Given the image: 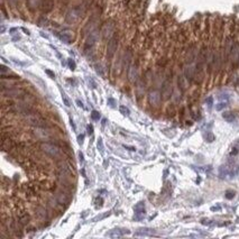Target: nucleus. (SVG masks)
<instances>
[{
	"mask_svg": "<svg viewBox=\"0 0 239 239\" xmlns=\"http://www.w3.org/2000/svg\"><path fill=\"white\" fill-rule=\"evenodd\" d=\"M38 148L43 154L47 155L49 157L54 158V160H61L62 155L64 154L63 151L61 149L59 145L56 144L54 141H40L38 144Z\"/></svg>",
	"mask_w": 239,
	"mask_h": 239,
	"instance_id": "nucleus-1",
	"label": "nucleus"
},
{
	"mask_svg": "<svg viewBox=\"0 0 239 239\" xmlns=\"http://www.w3.org/2000/svg\"><path fill=\"white\" fill-rule=\"evenodd\" d=\"M87 11H88V9H87V7L84 6L83 2L75 5V6H73L72 8H70L67 10V13H65V17H64V20L69 25L75 24L83 17V15H85Z\"/></svg>",
	"mask_w": 239,
	"mask_h": 239,
	"instance_id": "nucleus-2",
	"label": "nucleus"
},
{
	"mask_svg": "<svg viewBox=\"0 0 239 239\" xmlns=\"http://www.w3.org/2000/svg\"><path fill=\"white\" fill-rule=\"evenodd\" d=\"M116 28H117V21L115 19H107L105 23L101 25V37L105 40H110L114 34L116 33Z\"/></svg>",
	"mask_w": 239,
	"mask_h": 239,
	"instance_id": "nucleus-3",
	"label": "nucleus"
},
{
	"mask_svg": "<svg viewBox=\"0 0 239 239\" xmlns=\"http://www.w3.org/2000/svg\"><path fill=\"white\" fill-rule=\"evenodd\" d=\"M100 17H101V15H98V13H92L91 17H90V19L88 20V23H87L84 26L82 27L81 33H80V36H81V37L88 36V35L91 33L92 30L95 29V28H97V26H98L99 21H100Z\"/></svg>",
	"mask_w": 239,
	"mask_h": 239,
	"instance_id": "nucleus-4",
	"label": "nucleus"
},
{
	"mask_svg": "<svg viewBox=\"0 0 239 239\" xmlns=\"http://www.w3.org/2000/svg\"><path fill=\"white\" fill-rule=\"evenodd\" d=\"M119 40H120V36H119L118 32H116L114 34V36L110 40H108V45H107V60L108 61H111L112 57L117 53V49H118L119 46Z\"/></svg>",
	"mask_w": 239,
	"mask_h": 239,
	"instance_id": "nucleus-5",
	"label": "nucleus"
},
{
	"mask_svg": "<svg viewBox=\"0 0 239 239\" xmlns=\"http://www.w3.org/2000/svg\"><path fill=\"white\" fill-rule=\"evenodd\" d=\"M229 64L231 71L239 69V40H235L233 43L229 56Z\"/></svg>",
	"mask_w": 239,
	"mask_h": 239,
	"instance_id": "nucleus-6",
	"label": "nucleus"
},
{
	"mask_svg": "<svg viewBox=\"0 0 239 239\" xmlns=\"http://www.w3.org/2000/svg\"><path fill=\"white\" fill-rule=\"evenodd\" d=\"M147 99H148V103L153 107V108H158L162 103V93H160V90L157 89H151L149 92H148L147 94Z\"/></svg>",
	"mask_w": 239,
	"mask_h": 239,
	"instance_id": "nucleus-7",
	"label": "nucleus"
},
{
	"mask_svg": "<svg viewBox=\"0 0 239 239\" xmlns=\"http://www.w3.org/2000/svg\"><path fill=\"white\" fill-rule=\"evenodd\" d=\"M174 92L173 89V84H172V80L171 79H166L163 81L162 83V87H160V93H162V98H163L164 101H167L172 98Z\"/></svg>",
	"mask_w": 239,
	"mask_h": 239,
	"instance_id": "nucleus-8",
	"label": "nucleus"
},
{
	"mask_svg": "<svg viewBox=\"0 0 239 239\" xmlns=\"http://www.w3.org/2000/svg\"><path fill=\"white\" fill-rule=\"evenodd\" d=\"M133 60H134V49H133L131 46H128L127 48L125 49L124 56L121 59V64H122V66H124V69L126 71L133 64Z\"/></svg>",
	"mask_w": 239,
	"mask_h": 239,
	"instance_id": "nucleus-9",
	"label": "nucleus"
},
{
	"mask_svg": "<svg viewBox=\"0 0 239 239\" xmlns=\"http://www.w3.org/2000/svg\"><path fill=\"white\" fill-rule=\"evenodd\" d=\"M35 216L37 217V219L44 222V221H49V210L47 209V206H43L40 204H37L35 206Z\"/></svg>",
	"mask_w": 239,
	"mask_h": 239,
	"instance_id": "nucleus-10",
	"label": "nucleus"
},
{
	"mask_svg": "<svg viewBox=\"0 0 239 239\" xmlns=\"http://www.w3.org/2000/svg\"><path fill=\"white\" fill-rule=\"evenodd\" d=\"M146 85H147V82L145 81L143 78H139V80L136 82V98H137L138 101H141V99L144 97Z\"/></svg>",
	"mask_w": 239,
	"mask_h": 239,
	"instance_id": "nucleus-11",
	"label": "nucleus"
},
{
	"mask_svg": "<svg viewBox=\"0 0 239 239\" xmlns=\"http://www.w3.org/2000/svg\"><path fill=\"white\" fill-rule=\"evenodd\" d=\"M16 219L18 220V221H19L24 227H25V226H28V225L30 223L32 217H30V214H29L28 211H26L25 209H23V210H20V211L17 212Z\"/></svg>",
	"mask_w": 239,
	"mask_h": 239,
	"instance_id": "nucleus-12",
	"label": "nucleus"
},
{
	"mask_svg": "<svg viewBox=\"0 0 239 239\" xmlns=\"http://www.w3.org/2000/svg\"><path fill=\"white\" fill-rule=\"evenodd\" d=\"M55 6V0H40V9L42 13H52Z\"/></svg>",
	"mask_w": 239,
	"mask_h": 239,
	"instance_id": "nucleus-13",
	"label": "nucleus"
},
{
	"mask_svg": "<svg viewBox=\"0 0 239 239\" xmlns=\"http://www.w3.org/2000/svg\"><path fill=\"white\" fill-rule=\"evenodd\" d=\"M17 143L13 141V138L11 137H2V151L3 152H11L15 149Z\"/></svg>",
	"mask_w": 239,
	"mask_h": 239,
	"instance_id": "nucleus-14",
	"label": "nucleus"
},
{
	"mask_svg": "<svg viewBox=\"0 0 239 239\" xmlns=\"http://www.w3.org/2000/svg\"><path fill=\"white\" fill-rule=\"evenodd\" d=\"M189 84H190V83H189V81L187 80V78L184 76V74L183 75H182V74H179V76H177V89H179L182 93H184V92L187 91Z\"/></svg>",
	"mask_w": 239,
	"mask_h": 239,
	"instance_id": "nucleus-15",
	"label": "nucleus"
},
{
	"mask_svg": "<svg viewBox=\"0 0 239 239\" xmlns=\"http://www.w3.org/2000/svg\"><path fill=\"white\" fill-rule=\"evenodd\" d=\"M130 231L128 229H120V228H116V229L110 230L109 233H107V236L109 237H121L124 235H129Z\"/></svg>",
	"mask_w": 239,
	"mask_h": 239,
	"instance_id": "nucleus-16",
	"label": "nucleus"
},
{
	"mask_svg": "<svg viewBox=\"0 0 239 239\" xmlns=\"http://www.w3.org/2000/svg\"><path fill=\"white\" fill-rule=\"evenodd\" d=\"M134 210H135V214H136V219L139 220L145 216V204L143 202L137 203L135 206Z\"/></svg>",
	"mask_w": 239,
	"mask_h": 239,
	"instance_id": "nucleus-17",
	"label": "nucleus"
},
{
	"mask_svg": "<svg viewBox=\"0 0 239 239\" xmlns=\"http://www.w3.org/2000/svg\"><path fill=\"white\" fill-rule=\"evenodd\" d=\"M26 6L30 13H35L40 6V0H26Z\"/></svg>",
	"mask_w": 239,
	"mask_h": 239,
	"instance_id": "nucleus-18",
	"label": "nucleus"
},
{
	"mask_svg": "<svg viewBox=\"0 0 239 239\" xmlns=\"http://www.w3.org/2000/svg\"><path fill=\"white\" fill-rule=\"evenodd\" d=\"M56 36L59 37L60 40H62V42L66 43V44H71L73 42V36L71 34H67V33H56Z\"/></svg>",
	"mask_w": 239,
	"mask_h": 239,
	"instance_id": "nucleus-19",
	"label": "nucleus"
},
{
	"mask_svg": "<svg viewBox=\"0 0 239 239\" xmlns=\"http://www.w3.org/2000/svg\"><path fill=\"white\" fill-rule=\"evenodd\" d=\"M176 115V111H175V108H174L173 105H170L166 109V116L167 118H174Z\"/></svg>",
	"mask_w": 239,
	"mask_h": 239,
	"instance_id": "nucleus-20",
	"label": "nucleus"
},
{
	"mask_svg": "<svg viewBox=\"0 0 239 239\" xmlns=\"http://www.w3.org/2000/svg\"><path fill=\"white\" fill-rule=\"evenodd\" d=\"M153 233V230L152 229H148V228H141L139 229V231L135 233L136 236H148V235H152Z\"/></svg>",
	"mask_w": 239,
	"mask_h": 239,
	"instance_id": "nucleus-21",
	"label": "nucleus"
},
{
	"mask_svg": "<svg viewBox=\"0 0 239 239\" xmlns=\"http://www.w3.org/2000/svg\"><path fill=\"white\" fill-rule=\"evenodd\" d=\"M222 118L225 119V120L228 121V122H231V121L235 120V115L230 111H225L222 114Z\"/></svg>",
	"mask_w": 239,
	"mask_h": 239,
	"instance_id": "nucleus-22",
	"label": "nucleus"
},
{
	"mask_svg": "<svg viewBox=\"0 0 239 239\" xmlns=\"http://www.w3.org/2000/svg\"><path fill=\"white\" fill-rule=\"evenodd\" d=\"M48 24H49V20L48 19H47V18H46V17H40V18H38V19H37V25H38V26H47V25H48Z\"/></svg>",
	"mask_w": 239,
	"mask_h": 239,
	"instance_id": "nucleus-23",
	"label": "nucleus"
},
{
	"mask_svg": "<svg viewBox=\"0 0 239 239\" xmlns=\"http://www.w3.org/2000/svg\"><path fill=\"white\" fill-rule=\"evenodd\" d=\"M239 154V141H237L236 144L233 145L231 151H230V156H237Z\"/></svg>",
	"mask_w": 239,
	"mask_h": 239,
	"instance_id": "nucleus-24",
	"label": "nucleus"
},
{
	"mask_svg": "<svg viewBox=\"0 0 239 239\" xmlns=\"http://www.w3.org/2000/svg\"><path fill=\"white\" fill-rule=\"evenodd\" d=\"M1 79L5 80H19V76L16 75V74H8V75H6L5 73H1Z\"/></svg>",
	"mask_w": 239,
	"mask_h": 239,
	"instance_id": "nucleus-25",
	"label": "nucleus"
},
{
	"mask_svg": "<svg viewBox=\"0 0 239 239\" xmlns=\"http://www.w3.org/2000/svg\"><path fill=\"white\" fill-rule=\"evenodd\" d=\"M119 111H120V114H122L124 116H129V109L127 108V107H125V106H120L119 107Z\"/></svg>",
	"mask_w": 239,
	"mask_h": 239,
	"instance_id": "nucleus-26",
	"label": "nucleus"
},
{
	"mask_svg": "<svg viewBox=\"0 0 239 239\" xmlns=\"http://www.w3.org/2000/svg\"><path fill=\"white\" fill-rule=\"evenodd\" d=\"M62 99H63V102H64V105L66 106V107H70L71 106V101H70V99L67 98V95L63 92L62 93Z\"/></svg>",
	"mask_w": 239,
	"mask_h": 239,
	"instance_id": "nucleus-27",
	"label": "nucleus"
},
{
	"mask_svg": "<svg viewBox=\"0 0 239 239\" xmlns=\"http://www.w3.org/2000/svg\"><path fill=\"white\" fill-rule=\"evenodd\" d=\"M206 141H208V143H212V141H214V136H213L212 133H206Z\"/></svg>",
	"mask_w": 239,
	"mask_h": 239,
	"instance_id": "nucleus-28",
	"label": "nucleus"
},
{
	"mask_svg": "<svg viewBox=\"0 0 239 239\" xmlns=\"http://www.w3.org/2000/svg\"><path fill=\"white\" fill-rule=\"evenodd\" d=\"M91 118L93 119V120H99V119H100V114H99V111L93 110L91 114Z\"/></svg>",
	"mask_w": 239,
	"mask_h": 239,
	"instance_id": "nucleus-29",
	"label": "nucleus"
},
{
	"mask_svg": "<svg viewBox=\"0 0 239 239\" xmlns=\"http://www.w3.org/2000/svg\"><path fill=\"white\" fill-rule=\"evenodd\" d=\"M94 203H95V206H97V208H101L102 203H103V200H102V198H97V199L94 200Z\"/></svg>",
	"mask_w": 239,
	"mask_h": 239,
	"instance_id": "nucleus-30",
	"label": "nucleus"
},
{
	"mask_svg": "<svg viewBox=\"0 0 239 239\" xmlns=\"http://www.w3.org/2000/svg\"><path fill=\"white\" fill-rule=\"evenodd\" d=\"M226 106H227V101H225V102L221 101V102H219V103H218V106H217V107H216V109H217V110H218V111H220V110H221V109L225 108Z\"/></svg>",
	"mask_w": 239,
	"mask_h": 239,
	"instance_id": "nucleus-31",
	"label": "nucleus"
},
{
	"mask_svg": "<svg viewBox=\"0 0 239 239\" xmlns=\"http://www.w3.org/2000/svg\"><path fill=\"white\" fill-rule=\"evenodd\" d=\"M233 197H235V191L228 190L226 192V198H227V199H233Z\"/></svg>",
	"mask_w": 239,
	"mask_h": 239,
	"instance_id": "nucleus-32",
	"label": "nucleus"
},
{
	"mask_svg": "<svg viewBox=\"0 0 239 239\" xmlns=\"http://www.w3.org/2000/svg\"><path fill=\"white\" fill-rule=\"evenodd\" d=\"M95 70H97V72H98L100 75H103V69H102L101 64H97V65H95Z\"/></svg>",
	"mask_w": 239,
	"mask_h": 239,
	"instance_id": "nucleus-33",
	"label": "nucleus"
},
{
	"mask_svg": "<svg viewBox=\"0 0 239 239\" xmlns=\"http://www.w3.org/2000/svg\"><path fill=\"white\" fill-rule=\"evenodd\" d=\"M87 130H88L89 135H92L93 134V126H92V125H88V126H87Z\"/></svg>",
	"mask_w": 239,
	"mask_h": 239,
	"instance_id": "nucleus-34",
	"label": "nucleus"
},
{
	"mask_svg": "<svg viewBox=\"0 0 239 239\" xmlns=\"http://www.w3.org/2000/svg\"><path fill=\"white\" fill-rule=\"evenodd\" d=\"M69 65L71 67V70H75V62L73 60H69Z\"/></svg>",
	"mask_w": 239,
	"mask_h": 239,
	"instance_id": "nucleus-35",
	"label": "nucleus"
},
{
	"mask_svg": "<svg viewBox=\"0 0 239 239\" xmlns=\"http://www.w3.org/2000/svg\"><path fill=\"white\" fill-rule=\"evenodd\" d=\"M206 102L208 103V106H209V107H211V106H212V103H213V98H212V97H209V98L206 100Z\"/></svg>",
	"mask_w": 239,
	"mask_h": 239,
	"instance_id": "nucleus-36",
	"label": "nucleus"
},
{
	"mask_svg": "<svg viewBox=\"0 0 239 239\" xmlns=\"http://www.w3.org/2000/svg\"><path fill=\"white\" fill-rule=\"evenodd\" d=\"M98 148H100V151H103V146H102V139L101 138H99V141H98Z\"/></svg>",
	"mask_w": 239,
	"mask_h": 239,
	"instance_id": "nucleus-37",
	"label": "nucleus"
},
{
	"mask_svg": "<svg viewBox=\"0 0 239 239\" xmlns=\"http://www.w3.org/2000/svg\"><path fill=\"white\" fill-rule=\"evenodd\" d=\"M124 147L126 148V149H129V151H131V152H135V151H136V148L133 147V146H127V145H124Z\"/></svg>",
	"mask_w": 239,
	"mask_h": 239,
	"instance_id": "nucleus-38",
	"label": "nucleus"
},
{
	"mask_svg": "<svg viewBox=\"0 0 239 239\" xmlns=\"http://www.w3.org/2000/svg\"><path fill=\"white\" fill-rule=\"evenodd\" d=\"M79 157H80V163H81V164L84 163V158H83V154H82L81 152H80V153H79Z\"/></svg>",
	"mask_w": 239,
	"mask_h": 239,
	"instance_id": "nucleus-39",
	"label": "nucleus"
},
{
	"mask_svg": "<svg viewBox=\"0 0 239 239\" xmlns=\"http://www.w3.org/2000/svg\"><path fill=\"white\" fill-rule=\"evenodd\" d=\"M6 72H9V70L7 69L5 65H1V73H6Z\"/></svg>",
	"mask_w": 239,
	"mask_h": 239,
	"instance_id": "nucleus-40",
	"label": "nucleus"
},
{
	"mask_svg": "<svg viewBox=\"0 0 239 239\" xmlns=\"http://www.w3.org/2000/svg\"><path fill=\"white\" fill-rule=\"evenodd\" d=\"M78 139H79V144H82L83 139H84V135H80L79 137H78Z\"/></svg>",
	"mask_w": 239,
	"mask_h": 239,
	"instance_id": "nucleus-41",
	"label": "nucleus"
},
{
	"mask_svg": "<svg viewBox=\"0 0 239 239\" xmlns=\"http://www.w3.org/2000/svg\"><path fill=\"white\" fill-rule=\"evenodd\" d=\"M46 73H47V74H48V75L51 76V78H53V79L55 78V75H54V73H53L52 71H49V70H46Z\"/></svg>",
	"mask_w": 239,
	"mask_h": 239,
	"instance_id": "nucleus-42",
	"label": "nucleus"
},
{
	"mask_svg": "<svg viewBox=\"0 0 239 239\" xmlns=\"http://www.w3.org/2000/svg\"><path fill=\"white\" fill-rule=\"evenodd\" d=\"M76 103H78V106H79V107H81V108H84V107H83V103H82L80 100H76Z\"/></svg>",
	"mask_w": 239,
	"mask_h": 239,
	"instance_id": "nucleus-43",
	"label": "nucleus"
},
{
	"mask_svg": "<svg viewBox=\"0 0 239 239\" xmlns=\"http://www.w3.org/2000/svg\"><path fill=\"white\" fill-rule=\"evenodd\" d=\"M70 121H71V126H72L73 129L75 130V125H74V122H73V120H72V119H71V120H70Z\"/></svg>",
	"mask_w": 239,
	"mask_h": 239,
	"instance_id": "nucleus-44",
	"label": "nucleus"
}]
</instances>
